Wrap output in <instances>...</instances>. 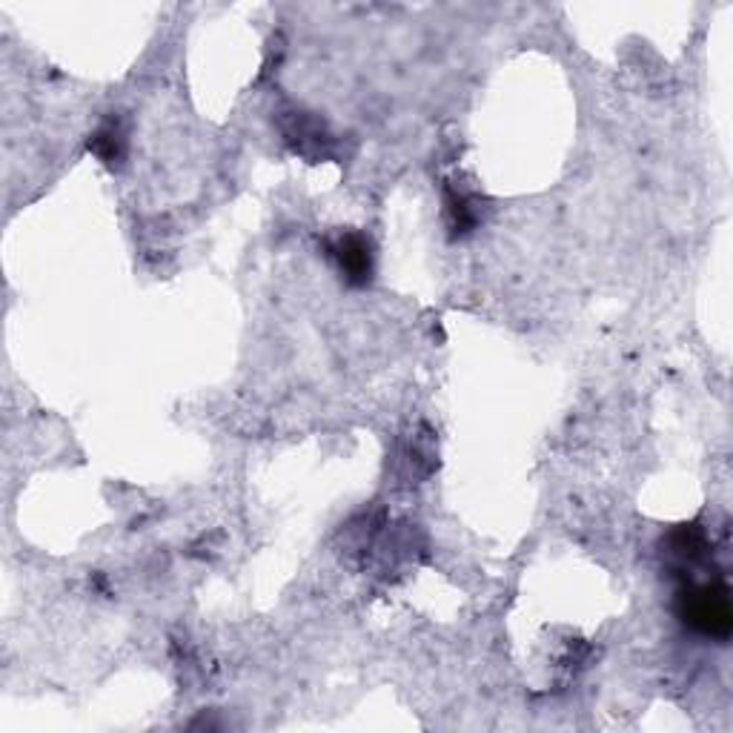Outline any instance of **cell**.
<instances>
[{
    "label": "cell",
    "instance_id": "obj_2",
    "mask_svg": "<svg viewBox=\"0 0 733 733\" xmlns=\"http://www.w3.org/2000/svg\"><path fill=\"white\" fill-rule=\"evenodd\" d=\"M327 256L338 267L342 279L352 284V287H364V284L373 281V244L361 232H338L335 239L327 241Z\"/></svg>",
    "mask_w": 733,
    "mask_h": 733
},
{
    "label": "cell",
    "instance_id": "obj_3",
    "mask_svg": "<svg viewBox=\"0 0 733 733\" xmlns=\"http://www.w3.org/2000/svg\"><path fill=\"white\" fill-rule=\"evenodd\" d=\"M284 136L295 146V152H301V155H327V146L333 144V136L324 129V124L310 118V115H304V112L290 115Z\"/></svg>",
    "mask_w": 733,
    "mask_h": 733
},
{
    "label": "cell",
    "instance_id": "obj_1",
    "mask_svg": "<svg viewBox=\"0 0 733 733\" xmlns=\"http://www.w3.org/2000/svg\"><path fill=\"white\" fill-rule=\"evenodd\" d=\"M677 616L696 636L728 642L733 633L731 590L722 579H699V582L682 584L677 593Z\"/></svg>",
    "mask_w": 733,
    "mask_h": 733
},
{
    "label": "cell",
    "instance_id": "obj_5",
    "mask_svg": "<svg viewBox=\"0 0 733 733\" xmlns=\"http://www.w3.org/2000/svg\"><path fill=\"white\" fill-rule=\"evenodd\" d=\"M445 216L455 235H467L478 223V201L455 187H445Z\"/></svg>",
    "mask_w": 733,
    "mask_h": 733
},
{
    "label": "cell",
    "instance_id": "obj_4",
    "mask_svg": "<svg viewBox=\"0 0 733 733\" xmlns=\"http://www.w3.org/2000/svg\"><path fill=\"white\" fill-rule=\"evenodd\" d=\"M127 127H124V120L120 118H106L101 127L95 129V136L89 138V152H95V158L101 164H106L110 169L120 167L124 158H127Z\"/></svg>",
    "mask_w": 733,
    "mask_h": 733
}]
</instances>
